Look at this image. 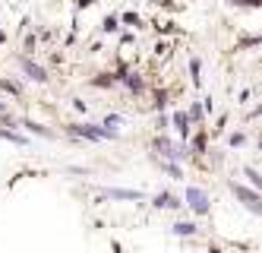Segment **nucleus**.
I'll use <instances>...</instances> for the list:
<instances>
[{"instance_id":"nucleus-1","label":"nucleus","mask_w":262,"mask_h":253,"mask_svg":"<svg viewBox=\"0 0 262 253\" xmlns=\"http://www.w3.org/2000/svg\"><path fill=\"white\" fill-rule=\"evenodd\" d=\"M70 130H73V133L76 136H86V139H95V142H98V139H114L117 133H114V130L111 127H104V130H98V127H92V124H79V127H70Z\"/></svg>"},{"instance_id":"nucleus-2","label":"nucleus","mask_w":262,"mask_h":253,"mask_svg":"<svg viewBox=\"0 0 262 253\" xmlns=\"http://www.w3.org/2000/svg\"><path fill=\"white\" fill-rule=\"evenodd\" d=\"M186 206L196 215H206L209 212V196L202 193V190H196V187H186Z\"/></svg>"},{"instance_id":"nucleus-3","label":"nucleus","mask_w":262,"mask_h":253,"mask_svg":"<svg viewBox=\"0 0 262 253\" xmlns=\"http://www.w3.org/2000/svg\"><path fill=\"white\" fill-rule=\"evenodd\" d=\"M231 190H234V193L240 196V199H243L253 212H259V193H256V190H246L243 184H231Z\"/></svg>"},{"instance_id":"nucleus-4","label":"nucleus","mask_w":262,"mask_h":253,"mask_svg":"<svg viewBox=\"0 0 262 253\" xmlns=\"http://www.w3.org/2000/svg\"><path fill=\"white\" fill-rule=\"evenodd\" d=\"M19 67L26 70V76H29V79H35V82H47V73H44V67L32 64V60H26V57L19 60Z\"/></svg>"},{"instance_id":"nucleus-5","label":"nucleus","mask_w":262,"mask_h":253,"mask_svg":"<svg viewBox=\"0 0 262 253\" xmlns=\"http://www.w3.org/2000/svg\"><path fill=\"white\" fill-rule=\"evenodd\" d=\"M174 127H177V133H180L183 139L189 136V117H186L183 111H177V114H174Z\"/></svg>"},{"instance_id":"nucleus-6","label":"nucleus","mask_w":262,"mask_h":253,"mask_svg":"<svg viewBox=\"0 0 262 253\" xmlns=\"http://www.w3.org/2000/svg\"><path fill=\"white\" fill-rule=\"evenodd\" d=\"M111 199H142L139 190H104Z\"/></svg>"},{"instance_id":"nucleus-7","label":"nucleus","mask_w":262,"mask_h":253,"mask_svg":"<svg viewBox=\"0 0 262 253\" xmlns=\"http://www.w3.org/2000/svg\"><path fill=\"white\" fill-rule=\"evenodd\" d=\"M155 206H158V209H177V206H180V199L171 196V193H161V196H155Z\"/></svg>"},{"instance_id":"nucleus-8","label":"nucleus","mask_w":262,"mask_h":253,"mask_svg":"<svg viewBox=\"0 0 262 253\" xmlns=\"http://www.w3.org/2000/svg\"><path fill=\"white\" fill-rule=\"evenodd\" d=\"M174 234H180V237H193V234H196V225H193V222H177V225H174Z\"/></svg>"},{"instance_id":"nucleus-9","label":"nucleus","mask_w":262,"mask_h":253,"mask_svg":"<svg viewBox=\"0 0 262 253\" xmlns=\"http://www.w3.org/2000/svg\"><path fill=\"white\" fill-rule=\"evenodd\" d=\"M189 73H193V82H202V64H199V60H189Z\"/></svg>"},{"instance_id":"nucleus-10","label":"nucleus","mask_w":262,"mask_h":253,"mask_svg":"<svg viewBox=\"0 0 262 253\" xmlns=\"http://www.w3.org/2000/svg\"><path fill=\"white\" fill-rule=\"evenodd\" d=\"M26 130H32V133H38V136H51V130H44V127H38V124H22Z\"/></svg>"},{"instance_id":"nucleus-11","label":"nucleus","mask_w":262,"mask_h":253,"mask_svg":"<svg viewBox=\"0 0 262 253\" xmlns=\"http://www.w3.org/2000/svg\"><path fill=\"white\" fill-rule=\"evenodd\" d=\"M101 29H104V32H117L120 26H117V19H114V16H108V19L101 22Z\"/></svg>"},{"instance_id":"nucleus-12","label":"nucleus","mask_w":262,"mask_h":253,"mask_svg":"<svg viewBox=\"0 0 262 253\" xmlns=\"http://www.w3.org/2000/svg\"><path fill=\"white\" fill-rule=\"evenodd\" d=\"M0 136H4V139H10V142H19V146L26 142V139H22L19 133H10V130H0Z\"/></svg>"},{"instance_id":"nucleus-13","label":"nucleus","mask_w":262,"mask_h":253,"mask_svg":"<svg viewBox=\"0 0 262 253\" xmlns=\"http://www.w3.org/2000/svg\"><path fill=\"white\" fill-rule=\"evenodd\" d=\"M123 22H126V26H136V29L142 26V19H139L136 13H123Z\"/></svg>"},{"instance_id":"nucleus-14","label":"nucleus","mask_w":262,"mask_h":253,"mask_svg":"<svg viewBox=\"0 0 262 253\" xmlns=\"http://www.w3.org/2000/svg\"><path fill=\"white\" fill-rule=\"evenodd\" d=\"M92 86H114V76H98L92 79Z\"/></svg>"},{"instance_id":"nucleus-15","label":"nucleus","mask_w":262,"mask_h":253,"mask_svg":"<svg viewBox=\"0 0 262 253\" xmlns=\"http://www.w3.org/2000/svg\"><path fill=\"white\" fill-rule=\"evenodd\" d=\"M117 124H120V117H117V114H111L108 120H104V127H117Z\"/></svg>"},{"instance_id":"nucleus-16","label":"nucleus","mask_w":262,"mask_h":253,"mask_svg":"<svg viewBox=\"0 0 262 253\" xmlns=\"http://www.w3.org/2000/svg\"><path fill=\"white\" fill-rule=\"evenodd\" d=\"M246 177H249V180H253V187H259V174L253 171V168H249V171H246Z\"/></svg>"},{"instance_id":"nucleus-17","label":"nucleus","mask_w":262,"mask_h":253,"mask_svg":"<svg viewBox=\"0 0 262 253\" xmlns=\"http://www.w3.org/2000/svg\"><path fill=\"white\" fill-rule=\"evenodd\" d=\"M202 146H206V139L196 136V139H193V149H196V152H202Z\"/></svg>"},{"instance_id":"nucleus-18","label":"nucleus","mask_w":262,"mask_h":253,"mask_svg":"<svg viewBox=\"0 0 262 253\" xmlns=\"http://www.w3.org/2000/svg\"><path fill=\"white\" fill-rule=\"evenodd\" d=\"M95 4V0H79V7H92Z\"/></svg>"},{"instance_id":"nucleus-19","label":"nucleus","mask_w":262,"mask_h":253,"mask_svg":"<svg viewBox=\"0 0 262 253\" xmlns=\"http://www.w3.org/2000/svg\"><path fill=\"white\" fill-rule=\"evenodd\" d=\"M4 114H7V108H4V105H0V117H4Z\"/></svg>"}]
</instances>
